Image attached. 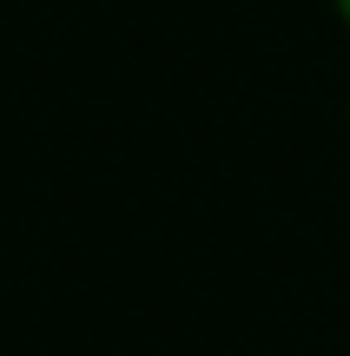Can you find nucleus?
Returning a JSON list of instances; mask_svg holds the SVG:
<instances>
[{
    "label": "nucleus",
    "instance_id": "f257e3e1",
    "mask_svg": "<svg viewBox=\"0 0 350 356\" xmlns=\"http://www.w3.org/2000/svg\"><path fill=\"white\" fill-rule=\"evenodd\" d=\"M331 7H337V20H344V26H350V0H331Z\"/></svg>",
    "mask_w": 350,
    "mask_h": 356
}]
</instances>
